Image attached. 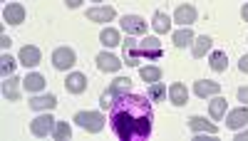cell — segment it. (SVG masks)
Segmentation results:
<instances>
[{
    "label": "cell",
    "mask_w": 248,
    "mask_h": 141,
    "mask_svg": "<svg viewBox=\"0 0 248 141\" xmlns=\"http://www.w3.org/2000/svg\"><path fill=\"white\" fill-rule=\"evenodd\" d=\"M152 122H154L152 99L141 97V94H132V92L122 94L114 99V104L109 109L112 131L122 141L147 139L152 134Z\"/></svg>",
    "instance_id": "1"
},
{
    "label": "cell",
    "mask_w": 248,
    "mask_h": 141,
    "mask_svg": "<svg viewBox=\"0 0 248 141\" xmlns=\"http://www.w3.org/2000/svg\"><path fill=\"white\" fill-rule=\"evenodd\" d=\"M75 124L79 129L90 131V134H99L102 129H105V116H102L99 112H77L75 114Z\"/></svg>",
    "instance_id": "2"
},
{
    "label": "cell",
    "mask_w": 248,
    "mask_h": 141,
    "mask_svg": "<svg viewBox=\"0 0 248 141\" xmlns=\"http://www.w3.org/2000/svg\"><path fill=\"white\" fill-rule=\"evenodd\" d=\"M119 25H122V30L127 35H144L149 30V23L144 17H139V15H124L119 20Z\"/></svg>",
    "instance_id": "3"
},
{
    "label": "cell",
    "mask_w": 248,
    "mask_h": 141,
    "mask_svg": "<svg viewBox=\"0 0 248 141\" xmlns=\"http://www.w3.org/2000/svg\"><path fill=\"white\" fill-rule=\"evenodd\" d=\"M75 62H77V55H75L72 47H57V50L52 52V65H55V70H70Z\"/></svg>",
    "instance_id": "4"
},
{
    "label": "cell",
    "mask_w": 248,
    "mask_h": 141,
    "mask_svg": "<svg viewBox=\"0 0 248 141\" xmlns=\"http://www.w3.org/2000/svg\"><path fill=\"white\" fill-rule=\"evenodd\" d=\"M55 124H57V119H52V114H43L30 122V131L35 136H50L55 131Z\"/></svg>",
    "instance_id": "5"
},
{
    "label": "cell",
    "mask_w": 248,
    "mask_h": 141,
    "mask_svg": "<svg viewBox=\"0 0 248 141\" xmlns=\"http://www.w3.org/2000/svg\"><path fill=\"white\" fill-rule=\"evenodd\" d=\"M139 55H141L144 59H159V57L164 55L161 42H159L156 37H144V40H139Z\"/></svg>",
    "instance_id": "6"
},
{
    "label": "cell",
    "mask_w": 248,
    "mask_h": 141,
    "mask_svg": "<svg viewBox=\"0 0 248 141\" xmlns=\"http://www.w3.org/2000/svg\"><path fill=\"white\" fill-rule=\"evenodd\" d=\"M122 55H124V65H129V67H137L139 65V42L137 40H132V35H127V40L122 42Z\"/></svg>",
    "instance_id": "7"
},
{
    "label": "cell",
    "mask_w": 248,
    "mask_h": 141,
    "mask_svg": "<svg viewBox=\"0 0 248 141\" xmlns=\"http://www.w3.org/2000/svg\"><path fill=\"white\" fill-rule=\"evenodd\" d=\"M94 62H97V70H99V72H119V67L124 65L119 57H114V55H109V52H99V55L94 57Z\"/></svg>",
    "instance_id": "8"
},
{
    "label": "cell",
    "mask_w": 248,
    "mask_h": 141,
    "mask_svg": "<svg viewBox=\"0 0 248 141\" xmlns=\"http://www.w3.org/2000/svg\"><path fill=\"white\" fill-rule=\"evenodd\" d=\"M114 17H117V10L109 5H97L87 10V20H92V23H109Z\"/></svg>",
    "instance_id": "9"
},
{
    "label": "cell",
    "mask_w": 248,
    "mask_h": 141,
    "mask_svg": "<svg viewBox=\"0 0 248 141\" xmlns=\"http://www.w3.org/2000/svg\"><path fill=\"white\" fill-rule=\"evenodd\" d=\"M218 92H221V85L218 82H209V79H196V82H194V94L201 97V99L216 97Z\"/></svg>",
    "instance_id": "10"
},
{
    "label": "cell",
    "mask_w": 248,
    "mask_h": 141,
    "mask_svg": "<svg viewBox=\"0 0 248 141\" xmlns=\"http://www.w3.org/2000/svg\"><path fill=\"white\" fill-rule=\"evenodd\" d=\"M196 8L194 5H179L176 10H174V23H179L181 28H191V23L196 20Z\"/></svg>",
    "instance_id": "11"
},
{
    "label": "cell",
    "mask_w": 248,
    "mask_h": 141,
    "mask_svg": "<svg viewBox=\"0 0 248 141\" xmlns=\"http://www.w3.org/2000/svg\"><path fill=\"white\" fill-rule=\"evenodd\" d=\"M65 89L70 94H82L87 89V77L82 74V72H70L67 79H65Z\"/></svg>",
    "instance_id": "12"
},
{
    "label": "cell",
    "mask_w": 248,
    "mask_h": 141,
    "mask_svg": "<svg viewBox=\"0 0 248 141\" xmlns=\"http://www.w3.org/2000/svg\"><path fill=\"white\" fill-rule=\"evenodd\" d=\"M3 20L10 25H20V23H25V8L23 5H17V3H8L3 8Z\"/></svg>",
    "instance_id": "13"
},
{
    "label": "cell",
    "mask_w": 248,
    "mask_h": 141,
    "mask_svg": "<svg viewBox=\"0 0 248 141\" xmlns=\"http://www.w3.org/2000/svg\"><path fill=\"white\" fill-rule=\"evenodd\" d=\"M189 129L194 134H218V127L214 122H209L206 116H191L189 119Z\"/></svg>",
    "instance_id": "14"
},
{
    "label": "cell",
    "mask_w": 248,
    "mask_h": 141,
    "mask_svg": "<svg viewBox=\"0 0 248 141\" xmlns=\"http://www.w3.org/2000/svg\"><path fill=\"white\" fill-rule=\"evenodd\" d=\"M169 102H171L174 107H184L186 102H189V89H186V85L174 82V85L169 87Z\"/></svg>",
    "instance_id": "15"
},
{
    "label": "cell",
    "mask_w": 248,
    "mask_h": 141,
    "mask_svg": "<svg viewBox=\"0 0 248 141\" xmlns=\"http://www.w3.org/2000/svg\"><path fill=\"white\" fill-rule=\"evenodd\" d=\"M40 57H43V52H40L35 45H25L23 50H20V65L35 67V65H40Z\"/></svg>",
    "instance_id": "16"
},
{
    "label": "cell",
    "mask_w": 248,
    "mask_h": 141,
    "mask_svg": "<svg viewBox=\"0 0 248 141\" xmlns=\"http://www.w3.org/2000/svg\"><path fill=\"white\" fill-rule=\"evenodd\" d=\"M20 82H23V79H17L15 74L13 77H5V82H3V97L10 99V102H17V99H20Z\"/></svg>",
    "instance_id": "17"
},
{
    "label": "cell",
    "mask_w": 248,
    "mask_h": 141,
    "mask_svg": "<svg viewBox=\"0 0 248 141\" xmlns=\"http://www.w3.org/2000/svg\"><path fill=\"white\" fill-rule=\"evenodd\" d=\"M229 129H241L248 124V109L246 107H238V109H231L229 112V119H226Z\"/></svg>",
    "instance_id": "18"
},
{
    "label": "cell",
    "mask_w": 248,
    "mask_h": 141,
    "mask_svg": "<svg viewBox=\"0 0 248 141\" xmlns=\"http://www.w3.org/2000/svg\"><path fill=\"white\" fill-rule=\"evenodd\" d=\"M226 109H229V99H223V97H218V94L209 102V114H211L214 122H221L223 114H226Z\"/></svg>",
    "instance_id": "19"
},
{
    "label": "cell",
    "mask_w": 248,
    "mask_h": 141,
    "mask_svg": "<svg viewBox=\"0 0 248 141\" xmlns=\"http://www.w3.org/2000/svg\"><path fill=\"white\" fill-rule=\"evenodd\" d=\"M57 107V97L55 94H40V97H32L30 99V109L40 112V109H55Z\"/></svg>",
    "instance_id": "20"
},
{
    "label": "cell",
    "mask_w": 248,
    "mask_h": 141,
    "mask_svg": "<svg viewBox=\"0 0 248 141\" xmlns=\"http://www.w3.org/2000/svg\"><path fill=\"white\" fill-rule=\"evenodd\" d=\"M194 30L191 28H181V30H176L174 35H171V40H174V45L179 47V50H184V47H189V45H194Z\"/></svg>",
    "instance_id": "21"
},
{
    "label": "cell",
    "mask_w": 248,
    "mask_h": 141,
    "mask_svg": "<svg viewBox=\"0 0 248 141\" xmlns=\"http://www.w3.org/2000/svg\"><path fill=\"white\" fill-rule=\"evenodd\" d=\"M23 85H25V89H28V92H32V94H35V92H43L47 82H45V77H43V74L30 72V74L23 79Z\"/></svg>",
    "instance_id": "22"
},
{
    "label": "cell",
    "mask_w": 248,
    "mask_h": 141,
    "mask_svg": "<svg viewBox=\"0 0 248 141\" xmlns=\"http://www.w3.org/2000/svg\"><path fill=\"white\" fill-rule=\"evenodd\" d=\"M209 67H211L214 72H223L226 67H229V57H226L223 50H214V52L209 55Z\"/></svg>",
    "instance_id": "23"
},
{
    "label": "cell",
    "mask_w": 248,
    "mask_h": 141,
    "mask_svg": "<svg viewBox=\"0 0 248 141\" xmlns=\"http://www.w3.org/2000/svg\"><path fill=\"white\" fill-rule=\"evenodd\" d=\"M99 42L105 45V47H117V45H122L119 30H114V28H105V30L99 32Z\"/></svg>",
    "instance_id": "24"
},
{
    "label": "cell",
    "mask_w": 248,
    "mask_h": 141,
    "mask_svg": "<svg viewBox=\"0 0 248 141\" xmlns=\"http://www.w3.org/2000/svg\"><path fill=\"white\" fill-rule=\"evenodd\" d=\"M154 30L159 32V35H167L169 32V28H171V20H169V15L167 13H164V10H156L154 13Z\"/></svg>",
    "instance_id": "25"
},
{
    "label": "cell",
    "mask_w": 248,
    "mask_h": 141,
    "mask_svg": "<svg viewBox=\"0 0 248 141\" xmlns=\"http://www.w3.org/2000/svg\"><path fill=\"white\" fill-rule=\"evenodd\" d=\"M211 50V37L209 35H199V37H194V57L199 59V57H203L206 52Z\"/></svg>",
    "instance_id": "26"
},
{
    "label": "cell",
    "mask_w": 248,
    "mask_h": 141,
    "mask_svg": "<svg viewBox=\"0 0 248 141\" xmlns=\"http://www.w3.org/2000/svg\"><path fill=\"white\" fill-rule=\"evenodd\" d=\"M129 87H132V79H129V77H117L114 82L109 85V92H112L114 99H117V97H122V94H127Z\"/></svg>",
    "instance_id": "27"
},
{
    "label": "cell",
    "mask_w": 248,
    "mask_h": 141,
    "mask_svg": "<svg viewBox=\"0 0 248 141\" xmlns=\"http://www.w3.org/2000/svg\"><path fill=\"white\" fill-rule=\"evenodd\" d=\"M139 77H141L147 85H154V82H159V79H161V70H159V67H154V65L139 67Z\"/></svg>",
    "instance_id": "28"
},
{
    "label": "cell",
    "mask_w": 248,
    "mask_h": 141,
    "mask_svg": "<svg viewBox=\"0 0 248 141\" xmlns=\"http://www.w3.org/2000/svg\"><path fill=\"white\" fill-rule=\"evenodd\" d=\"M167 97H169V89H167V85L154 82V85L149 87V99H152V102H164Z\"/></svg>",
    "instance_id": "29"
},
{
    "label": "cell",
    "mask_w": 248,
    "mask_h": 141,
    "mask_svg": "<svg viewBox=\"0 0 248 141\" xmlns=\"http://www.w3.org/2000/svg\"><path fill=\"white\" fill-rule=\"evenodd\" d=\"M15 65H17V62H15V59H13L8 52H5L3 57H0V72H3V77H13V72H15Z\"/></svg>",
    "instance_id": "30"
},
{
    "label": "cell",
    "mask_w": 248,
    "mask_h": 141,
    "mask_svg": "<svg viewBox=\"0 0 248 141\" xmlns=\"http://www.w3.org/2000/svg\"><path fill=\"white\" fill-rule=\"evenodd\" d=\"M52 136H55V139H70V136H72V129H70V124H67V122H57V124H55V131H52Z\"/></svg>",
    "instance_id": "31"
},
{
    "label": "cell",
    "mask_w": 248,
    "mask_h": 141,
    "mask_svg": "<svg viewBox=\"0 0 248 141\" xmlns=\"http://www.w3.org/2000/svg\"><path fill=\"white\" fill-rule=\"evenodd\" d=\"M112 104H114V94L109 89H105V92H102V97H99V107L102 109H112Z\"/></svg>",
    "instance_id": "32"
},
{
    "label": "cell",
    "mask_w": 248,
    "mask_h": 141,
    "mask_svg": "<svg viewBox=\"0 0 248 141\" xmlns=\"http://www.w3.org/2000/svg\"><path fill=\"white\" fill-rule=\"evenodd\" d=\"M236 97H238V102H243V104H248V87H241Z\"/></svg>",
    "instance_id": "33"
},
{
    "label": "cell",
    "mask_w": 248,
    "mask_h": 141,
    "mask_svg": "<svg viewBox=\"0 0 248 141\" xmlns=\"http://www.w3.org/2000/svg\"><path fill=\"white\" fill-rule=\"evenodd\" d=\"M238 70H241V72H248V55H243V57H241V62H238Z\"/></svg>",
    "instance_id": "34"
},
{
    "label": "cell",
    "mask_w": 248,
    "mask_h": 141,
    "mask_svg": "<svg viewBox=\"0 0 248 141\" xmlns=\"http://www.w3.org/2000/svg\"><path fill=\"white\" fill-rule=\"evenodd\" d=\"M0 45H3V50H8V47L13 45V40H10L8 35H3V37H0Z\"/></svg>",
    "instance_id": "35"
},
{
    "label": "cell",
    "mask_w": 248,
    "mask_h": 141,
    "mask_svg": "<svg viewBox=\"0 0 248 141\" xmlns=\"http://www.w3.org/2000/svg\"><path fill=\"white\" fill-rule=\"evenodd\" d=\"M65 3H67V8H72V10H75V8H79V5H82V0H65Z\"/></svg>",
    "instance_id": "36"
},
{
    "label": "cell",
    "mask_w": 248,
    "mask_h": 141,
    "mask_svg": "<svg viewBox=\"0 0 248 141\" xmlns=\"http://www.w3.org/2000/svg\"><path fill=\"white\" fill-rule=\"evenodd\" d=\"M236 141H248V131H238L236 134Z\"/></svg>",
    "instance_id": "37"
},
{
    "label": "cell",
    "mask_w": 248,
    "mask_h": 141,
    "mask_svg": "<svg viewBox=\"0 0 248 141\" xmlns=\"http://www.w3.org/2000/svg\"><path fill=\"white\" fill-rule=\"evenodd\" d=\"M241 17H243V20H246V23H248V3H246V5L241 8Z\"/></svg>",
    "instance_id": "38"
},
{
    "label": "cell",
    "mask_w": 248,
    "mask_h": 141,
    "mask_svg": "<svg viewBox=\"0 0 248 141\" xmlns=\"http://www.w3.org/2000/svg\"><path fill=\"white\" fill-rule=\"evenodd\" d=\"M92 3H102V0H92Z\"/></svg>",
    "instance_id": "39"
},
{
    "label": "cell",
    "mask_w": 248,
    "mask_h": 141,
    "mask_svg": "<svg viewBox=\"0 0 248 141\" xmlns=\"http://www.w3.org/2000/svg\"><path fill=\"white\" fill-rule=\"evenodd\" d=\"M3 3H8V0H3Z\"/></svg>",
    "instance_id": "40"
}]
</instances>
